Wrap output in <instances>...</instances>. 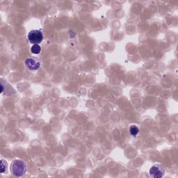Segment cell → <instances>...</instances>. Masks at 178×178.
Masks as SVG:
<instances>
[{"label": "cell", "instance_id": "52a82bcc", "mask_svg": "<svg viewBox=\"0 0 178 178\" xmlns=\"http://www.w3.org/2000/svg\"><path fill=\"white\" fill-rule=\"evenodd\" d=\"M7 162L4 161V159L1 160V173H4L5 171H7Z\"/></svg>", "mask_w": 178, "mask_h": 178}, {"label": "cell", "instance_id": "3957f363", "mask_svg": "<svg viewBox=\"0 0 178 178\" xmlns=\"http://www.w3.org/2000/svg\"><path fill=\"white\" fill-rule=\"evenodd\" d=\"M149 174L154 178H161L164 176L165 170L162 165L157 164L150 168Z\"/></svg>", "mask_w": 178, "mask_h": 178}, {"label": "cell", "instance_id": "7a4b0ae2", "mask_svg": "<svg viewBox=\"0 0 178 178\" xmlns=\"http://www.w3.org/2000/svg\"><path fill=\"white\" fill-rule=\"evenodd\" d=\"M28 40L29 43L33 44H38L42 43L43 40V35L42 32L37 29L31 30L29 31L27 35Z\"/></svg>", "mask_w": 178, "mask_h": 178}, {"label": "cell", "instance_id": "ba28073f", "mask_svg": "<svg viewBox=\"0 0 178 178\" xmlns=\"http://www.w3.org/2000/svg\"><path fill=\"white\" fill-rule=\"evenodd\" d=\"M4 86H3V84H1V93H3V91H4Z\"/></svg>", "mask_w": 178, "mask_h": 178}, {"label": "cell", "instance_id": "8992f818", "mask_svg": "<svg viewBox=\"0 0 178 178\" xmlns=\"http://www.w3.org/2000/svg\"><path fill=\"white\" fill-rule=\"evenodd\" d=\"M129 132L132 136H136L138 133V127L136 126V125H132L129 128Z\"/></svg>", "mask_w": 178, "mask_h": 178}, {"label": "cell", "instance_id": "6da1fadb", "mask_svg": "<svg viewBox=\"0 0 178 178\" xmlns=\"http://www.w3.org/2000/svg\"><path fill=\"white\" fill-rule=\"evenodd\" d=\"M10 171L13 176L22 177L25 176L26 172V163L21 159H16L11 163Z\"/></svg>", "mask_w": 178, "mask_h": 178}, {"label": "cell", "instance_id": "277c9868", "mask_svg": "<svg viewBox=\"0 0 178 178\" xmlns=\"http://www.w3.org/2000/svg\"><path fill=\"white\" fill-rule=\"evenodd\" d=\"M25 66L30 70H37L40 68V62L36 58L29 57L26 59L25 61Z\"/></svg>", "mask_w": 178, "mask_h": 178}, {"label": "cell", "instance_id": "5b68a950", "mask_svg": "<svg viewBox=\"0 0 178 178\" xmlns=\"http://www.w3.org/2000/svg\"><path fill=\"white\" fill-rule=\"evenodd\" d=\"M41 51V47L39 44H34L31 48V52L32 54H38Z\"/></svg>", "mask_w": 178, "mask_h": 178}]
</instances>
